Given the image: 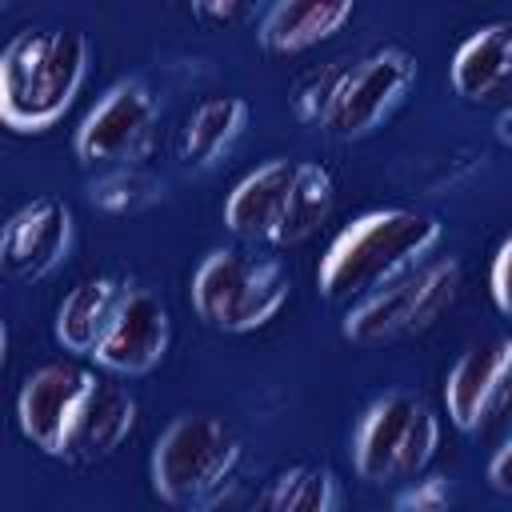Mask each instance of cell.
Returning a JSON list of instances; mask_svg holds the SVG:
<instances>
[{"label":"cell","mask_w":512,"mask_h":512,"mask_svg":"<svg viewBox=\"0 0 512 512\" xmlns=\"http://www.w3.org/2000/svg\"><path fill=\"white\" fill-rule=\"evenodd\" d=\"M88 60L80 28H20L0 56V120L20 136L56 128L88 80Z\"/></svg>","instance_id":"1"},{"label":"cell","mask_w":512,"mask_h":512,"mask_svg":"<svg viewBox=\"0 0 512 512\" xmlns=\"http://www.w3.org/2000/svg\"><path fill=\"white\" fill-rule=\"evenodd\" d=\"M336 204V180L316 160L272 156L256 164L224 200V228L244 244H304Z\"/></svg>","instance_id":"2"},{"label":"cell","mask_w":512,"mask_h":512,"mask_svg":"<svg viewBox=\"0 0 512 512\" xmlns=\"http://www.w3.org/2000/svg\"><path fill=\"white\" fill-rule=\"evenodd\" d=\"M444 236V224L420 208H376L344 224L316 268V288L332 304H352L384 280L424 260Z\"/></svg>","instance_id":"3"},{"label":"cell","mask_w":512,"mask_h":512,"mask_svg":"<svg viewBox=\"0 0 512 512\" xmlns=\"http://www.w3.org/2000/svg\"><path fill=\"white\" fill-rule=\"evenodd\" d=\"M240 460L244 444L232 424L208 412H184L156 436L148 480L168 508L200 512L224 500Z\"/></svg>","instance_id":"4"},{"label":"cell","mask_w":512,"mask_h":512,"mask_svg":"<svg viewBox=\"0 0 512 512\" xmlns=\"http://www.w3.org/2000/svg\"><path fill=\"white\" fill-rule=\"evenodd\" d=\"M196 316L216 332H256L292 296V272L276 256H260L248 248H216L208 252L188 284Z\"/></svg>","instance_id":"5"},{"label":"cell","mask_w":512,"mask_h":512,"mask_svg":"<svg viewBox=\"0 0 512 512\" xmlns=\"http://www.w3.org/2000/svg\"><path fill=\"white\" fill-rule=\"evenodd\" d=\"M460 264L452 256H424L380 288L348 304L340 336L356 348H380L432 328L456 300Z\"/></svg>","instance_id":"6"},{"label":"cell","mask_w":512,"mask_h":512,"mask_svg":"<svg viewBox=\"0 0 512 512\" xmlns=\"http://www.w3.org/2000/svg\"><path fill=\"white\" fill-rule=\"evenodd\" d=\"M440 448V416L416 392L376 396L352 436V468L368 484H396L420 476Z\"/></svg>","instance_id":"7"},{"label":"cell","mask_w":512,"mask_h":512,"mask_svg":"<svg viewBox=\"0 0 512 512\" xmlns=\"http://www.w3.org/2000/svg\"><path fill=\"white\" fill-rule=\"evenodd\" d=\"M416 84V56L408 48L384 44L360 60H348V72L336 88V100L328 108V120L320 132L336 140H364L384 120L396 116V108L408 100Z\"/></svg>","instance_id":"8"},{"label":"cell","mask_w":512,"mask_h":512,"mask_svg":"<svg viewBox=\"0 0 512 512\" xmlns=\"http://www.w3.org/2000/svg\"><path fill=\"white\" fill-rule=\"evenodd\" d=\"M156 124H160L156 92L140 76H124L84 112L72 136V152L88 168L140 164L156 140Z\"/></svg>","instance_id":"9"},{"label":"cell","mask_w":512,"mask_h":512,"mask_svg":"<svg viewBox=\"0 0 512 512\" xmlns=\"http://www.w3.org/2000/svg\"><path fill=\"white\" fill-rule=\"evenodd\" d=\"M448 420L476 436L500 424H512V340L488 336L476 340L444 376Z\"/></svg>","instance_id":"10"},{"label":"cell","mask_w":512,"mask_h":512,"mask_svg":"<svg viewBox=\"0 0 512 512\" xmlns=\"http://www.w3.org/2000/svg\"><path fill=\"white\" fill-rule=\"evenodd\" d=\"M96 384V372L76 360H48L24 376L16 392V424L32 448L44 456H64L68 432Z\"/></svg>","instance_id":"11"},{"label":"cell","mask_w":512,"mask_h":512,"mask_svg":"<svg viewBox=\"0 0 512 512\" xmlns=\"http://www.w3.org/2000/svg\"><path fill=\"white\" fill-rule=\"evenodd\" d=\"M72 248V208L56 196L20 204L0 232V264L12 280L36 284L52 276Z\"/></svg>","instance_id":"12"},{"label":"cell","mask_w":512,"mask_h":512,"mask_svg":"<svg viewBox=\"0 0 512 512\" xmlns=\"http://www.w3.org/2000/svg\"><path fill=\"white\" fill-rule=\"evenodd\" d=\"M168 340H172V320H168L164 300L148 288H128V296H124L108 336L92 352V360L104 372L124 376V380L148 376L168 356Z\"/></svg>","instance_id":"13"},{"label":"cell","mask_w":512,"mask_h":512,"mask_svg":"<svg viewBox=\"0 0 512 512\" xmlns=\"http://www.w3.org/2000/svg\"><path fill=\"white\" fill-rule=\"evenodd\" d=\"M136 428V400L124 384L108 380V376H96L72 432H68V444H64V456L68 464H100L108 460Z\"/></svg>","instance_id":"14"},{"label":"cell","mask_w":512,"mask_h":512,"mask_svg":"<svg viewBox=\"0 0 512 512\" xmlns=\"http://www.w3.org/2000/svg\"><path fill=\"white\" fill-rule=\"evenodd\" d=\"M356 0H272L256 24V40L264 52L296 56L324 40H332L352 20Z\"/></svg>","instance_id":"15"},{"label":"cell","mask_w":512,"mask_h":512,"mask_svg":"<svg viewBox=\"0 0 512 512\" xmlns=\"http://www.w3.org/2000/svg\"><path fill=\"white\" fill-rule=\"evenodd\" d=\"M128 288L132 284L120 280V276H88V280H80L56 308V324H52L56 344L64 352H72V356H88L92 360V352L108 336Z\"/></svg>","instance_id":"16"},{"label":"cell","mask_w":512,"mask_h":512,"mask_svg":"<svg viewBox=\"0 0 512 512\" xmlns=\"http://www.w3.org/2000/svg\"><path fill=\"white\" fill-rule=\"evenodd\" d=\"M448 80L456 96L472 104H488L496 96H512V20H496L476 28L452 56Z\"/></svg>","instance_id":"17"},{"label":"cell","mask_w":512,"mask_h":512,"mask_svg":"<svg viewBox=\"0 0 512 512\" xmlns=\"http://www.w3.org/2000/svg\"><path fill=\"white\" fill-rule=\"evenodd\" d=\"M248 120H252V108H248L244 96H208V100H200L184 120L180 156L192 168H212L216 160H224L236 148Z\"/></svg>","instance_id":"18"},{"label":"cell","mask_w":512,"mask_h":512,"mask_svg":"<svg viewBox=\"0 0 512 512\" xmlns=\"http://www.w3.org/2000/svg\"><path fill=\"white\" fill-rule=\"evenodd\" d=\"M256 508L268 512H336L340 508V484L332 468L324 464H296L268 480V488L256 496Z\"/></svg>","instance_id":"19"},{"label":"cell","mask_w":512,"mask_h":512,"mask_svg":"<svg viewBox=\"0 0 512 512\" xmlns=\"http://www.w3.org/2000/svg\"><path fill=\"white\" fill-rule=\"evenodd\" d=\"M88 196H92L96 208L124 216V212H140V208L156 204V200L164 196V180H156V176L144 172L140 164H116V168H108L100 180H92Z\"/></svg>","instance_id":"20"},{"label":"cell","mask_w":512,"mask_h":512,"mask_svg":"<svg viewBox=\"0 0 512 512\" xmlns=\"http://www.w3.org/2000/svg\"><path fill=\"white\" fill-rule=\"evenodd\" d=\"M344 72H348V60H328V64L304 72V76L292 84V92H288L292 116H296L300 124H308V128H324L328 108H332V100H336V88H340Z\"/></svg>","instance_id":"21"},{"label":"cell","mask_w":512,"mask_h":512,"mask_svg":"<svg viewBox=\"0 0 512 512\" xmlns=\"http://www.w3.org/2000/svg\"><path fill=\"white\" fill-rule=\"evenodd\" d=\"M448 500H452V488H448V480L444 476H412V480H404V488L396 492V508L400 512H440V508H448Z\"/></svg>","instance_id":"22"},{"label":"cell","mask_w":512,"mask_h":512,"mask_svg":"<svg viewBox=\"0 0 512 512\" xmlns=\"http://www.w3.org/2000/svg\"><path fill=\"white\" fill-rule=\"evenodd\" d=\"M268 4L272 0H188V8H192V16H200L204 24H244V20H252L256 12L264 16L268 12Z\"/></svg>","instance_id":"23"},{"label":"cell","mask_w":512,"mask_h":512,"mask_svg":"<svg viewBox=\"0 0 512 512\" xmlns=\"http://www.w3.org/2000/svg\"><path fill=\"white\" fill-rule=\"evenodd\" d=\"M488 288H492V300L504 316H512V236L496 248L492 256V272H488Z\"/></svg>","instance_id":"24"},{"label":"cell","mask_w":512,"mask_h":512,"mask_svg":"<svg viewBox=\"0 0 512 512\" xmlns=\"http://www.w3.org/2000/svg\"><path fill=\"white\" fill-rule=\"evenodd\" d=\"M488 484H492L496 492L512 496V432L500 440V448H496L492 460H488Z\"/></svg>","instance_id":"25"},{"label":"cell","mask_w":512,"mask_h":512,"mask_svg":"<svg viewBox=\"0 0 512 512\" xmlns=\"http://www.w3.org/2000/svg\"><path fill=\"white\" fill-rule=\"evenodd\" d=\"M496 136H500V144H508L512 148V100L500 108V116H496Z\"/></svg>","instance_id":"26"}]
</instances>
